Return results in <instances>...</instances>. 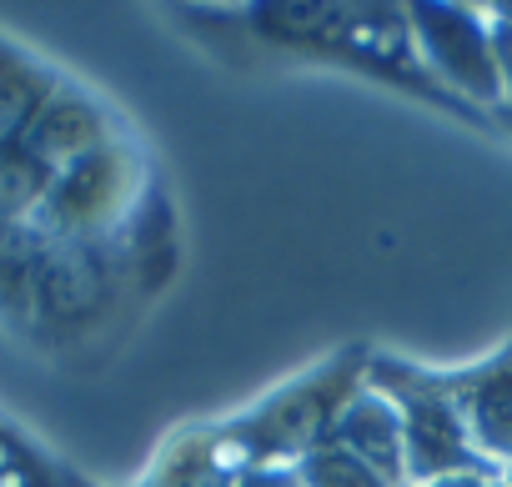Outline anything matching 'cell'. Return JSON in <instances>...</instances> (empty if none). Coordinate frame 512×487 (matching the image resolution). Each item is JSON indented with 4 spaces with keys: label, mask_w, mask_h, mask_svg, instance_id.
<instances>
[{
    "label": "cell",
    "mask_w": 512,
    "mask_h": 487,
    "mask_svg": "<svg viewBox=\"0 0 512 487\" xmlns=\"http://www.w3.org/2000/svg\"><path fill=\"white\" fill-rule=\"evenodd\" d=\"M402 412V457L417 482L472 472L482 462V447H472V432L462 412L452 407L447 392L437 387H412V382H387Z\"/></svg>",
    "instance_id": "cell-1"
},
{
    "label": "cell",
    "mask_w": 512,
    "mask_h": 487,
    "mask_svg": "<svg viewBox=\"0 0 512 487\" xmlns=\"http://www.w3.org/2000/svg\"><path fill=\"white\" fill-rule=\"evenodd\" d=\"M417 36L427 61L477 101H502V71L492 56V31L462 6H417Z\"/></svg>",
    "instance_id": "cell-2"
},
{
    "label": "cell",
    "mask_w": 512,
    "mask_h": 487,
    "mask_svg": "<svg viewBox=\"0 0 512 487\" xmlns=\"http://www.w3.org/2000/svg\"><path fill=\"white\" fill-rule=\"evenodd\" d=\"M332 447L352 452L357 462H367L387 487L407 472V457H402V412L397 402H387L382 392H357L337 422H332Z\"/></svg>",
    "instance_id": "cell-3"
},
{
    "label": "cell",
    "mask_w": 512,
    "mask_h": 487,
    "mask_svg": "<svg viewBox=\"0 0 512 487\" xmlns=\"http://www.w3.org/2000/svg\"><path fill=\"white\" fill-rule=\"evenodd\" d=\"M111 191H116L111 156H106V151H91V156L71 161L66 171H56V176L46 181V196H41V201H46V216H51L56 226H86L91 216L106 211Z\"/></svg>",
    "instance_id": "cell-4"
},
{
    "label": "cell",
    "mask_w": 512,
    "mask_h": 487,
    "mask_svg": "<svg viewBox=\"0 0 512 487\" xmlns=\"http://www.w3.org/2000/svg\"><path fill=\"white\" fill-rule=\"evenodd\" d=\"M462 422L482 442V452L512 457V367H492L487 377L462 387Z\"/></svg>",
    "instance_id": "cell-5"
},
{
    "label": "cell",
    "mask_w": 512,
    "mask_h": 487,
    "mask_svg": "<svg viewBox=\"0 0 512 487\" xmlns=\"http://www.w3.org/2000/svg\"><path fill=\"white\" fill-rule=\"evenodd\" d=\"M302 482H307V487H387L367 462H357L352 452H342V447H332V442H322V447L307 452Z\"/></svg>",
    "instance_id": "cell-6"
},
{
    "label": "cell",
    "mask_w": 512,
    "mask_h": 487,
    "mask_svg": "<svg viewBox=\"0 0 512 487\" xmlns=\"http://www.w3.org/2000/svg\"><path fill=\"white\" fill-rule=\"evenodd\" d=\"M492 56H497V71H502V91H512V6L492 26Z\"/></svg>",
    "instance_id": "cell-7"
},
{
    "label": "cell",
    "mask_w": 512,
    "mask_h": 487,
    "mask_svg": "<svg viewBox=\"0 0 512 487\" xmlns=\"http://www.w3.org/2000/svg\"><path fill=\"white\" fill-rule=\"evenodd\" d=\"M422 487H507V482H497V477H487V472H452V477H432V482H422Z\"/></svg>",
    "instance_id": "cell-8"
},
{
    "label": "cell",
    "mask_w": 512,
    "mask_h": 487,
    "mask_svg": "<svg viewBox=\"0 0 512 487\" xmlns=\"http://www.w3.org/2000/svg\"><path fill=\"white\" fill-rule=\"evenodd\" d=\"M507 487H512V457H507Z\"/></svg>",
    "instance_id": "cell-9"
},
{
    "label": "cell",
    "mask_w": 512,
    "mask_h": 487,
    "mask_svg": "<svg viewBox=\"0 0 512 487\" xmlns=\"http://www.w3.org/2000/svg\"><path fill=\"white\" fill-rule=\"evenodd\" d=\"M251 487H272V482H267V477H262V482H251Z\"/></svg>",
    "instance_id": "cell-10"
}]
</instances>
